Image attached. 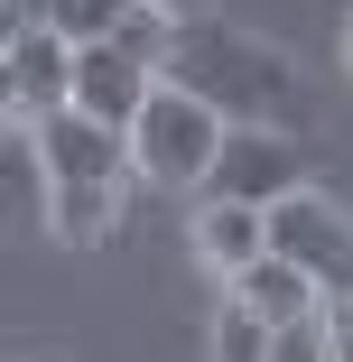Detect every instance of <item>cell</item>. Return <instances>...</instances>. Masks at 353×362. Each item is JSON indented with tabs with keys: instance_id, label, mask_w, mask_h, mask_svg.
<instances>
[{
	"instance_id": "6da1fadb",
	"label": "cell",
	"mask_w": 353,
	"mask_h": 362,
	"mask_svg": "<svg viewBox=\"0 0 353 362\" xmlns=\"http://www.w3.org/2000/svg\"><path fill=\"white\" fill-rule=\"evenodd\" d=\"M168 75H177V84H195L224 121H279V130H298V121H307V75H298V65L279 56L270 37H251V28L214 19V10L177 19Z\"/></svg>"
},
{
	"instance_id": "7a4b0ae2",
	"label": "cell",
	"mask_w": 353,
	"mask_h": 362,
	"mask_svg": "<svg viewBox=\"0 0 353 362\" xmlns=\"http://www.w3.org/2000/svg\"><path fill=\"white\" fill-rule=\"evenodd\" d=\"M224 139H233V121L204 103L195 84H177V75H158V93L139 103V121H130V158H139V177L149 186H186V195H204V177H214V158H224Z\"/></svg>"
},
{
	"instance_id": "3957f363",
	"label": "cell",
	"mask_w": 353,
	"mask_h": 362,
	"mask_svg": "<svg viewBox=\"0 0 353 362\" xmlns=\"http://www.w3.org/2000/svg\"><path fill=\"white\" fill-rule=\"evenodd\" d=\"M270 251H279V260H298L335 307L353 298V214H344L335 195H316V186L279 195V204H270Z\"/></svg>"
},
{
	"instance_id": "277c9868",
	"label": "cell",
	"mask_w": 353,
	"mask_h": 362,
	"mask_svg": "<svg viewBox=\"0 0 353 362\" xmlns=\"http://www.w3.org/2000/svg\"><path fill=\"white\" fill-rule=\"evenodd\" d=\"M298 186H307V149H298V130H279V121H233L214 177H204V195H242V204H279Z\"/></svg>"
},
{
	"instance_id": "5b68a950",
	"label": "cell",
	"mask_w": 353,
	"mask_h": 362,
	"mask_svg": "<svg viewBox=\"0 0 353 362\" xmlns=\"http://www.w3.org/2000/svg\"><path fill=\"white\" fill-rule=\"evenodd\" d=\"M0 103L10 121H47L75 103V37L65 28H10L0 37Z\"/></svg>"
},
{
	"instance_id": "8992f818",
	"label": "cell",
	"mask_w": 353,
	"mask_h": 362,
	"mask_svg": "<svg viewBox=\"0 0 353 362\" xmlns=\"http://www.w3.org/2000/svg\"><path fill=\"white\" fill-rule=\"evenodd\" d=\"M37 149H47V177H56V186H130V177H139L130 130H121V121L75 112V103L37 121Z\"/></svg>"
},
{
	"instance_id": "52a82bcc",
	"label": "cell",
	"mask_w": 353,
	"mask_h": 362,
	"mask_svg": "<svg viewBox=\"0 0 353 362\" xmlns=\"http://www.w3.org/2000/svg\"><path fill=\"white\" fill-rule=\"evenodd\" d=\"M158 93V65L149 56H130L121 37H103V47H75V112H93V121H139V103Z\"/></svg>"
},
{
	"instance_id": "ba28073f",
	"label": "cell",
	"mask_w": 353,
	"mask_h": 362,
	"mask_svg": "<svg viewBox=\"0 0 353 362\" xmlns=\"http://www.w3.org/2000/svg\"><path fill=\"white\" fill-rule=\"evenodd\" d=\"M195 260L214 269L224 288L270 260V204H242V195H195Z\"/></svg>"
},
{
	"instance_id": "9c48e42d",
	"label": "cell",
	"mask_w": 353,
	"mask_h": 362,
	"mask_svg": "<svg viewBox=\"0 0 353 362\" xmlns=\"http://www.w3.org/2000/svg\"><path fill=\"white\" fill-rule=\"evenodd\" d=\"M233 298H242V307H260L270 325H307V316H335V298H325V288H316L298 260H279V251H270V260H251V269L233 279Z\"/></svg>"
},
{
	"instance_id": "30bf717a",
	"label": "cell",
	"mask_w": 353,
	"mask_h": 362,
	"mask_svg": "<svg viewBox=\"0 0 353 362\" xmlns=\"http://www.w3.org/2000/svg\"><path fill=\"white\" fill-rule=\"evenodd\" d=\"M112 223H121V186H56L47 195V233L75 242V251H93Z\"/></svg>"
},
{
	"instance_id": "8fae6325",
	"label": "cell",
	"mask_w": 353,
	"mask_h": 362,
	"mask_svg": "<svg viewBox=\"0 0 353 362\" xmlns=\"http://www.w3.org/2000/svg\"><path fill=\"white\" fill-rule=\"evenodd\" d=\"M270 344H279V325H270L260 307H242L233 288H224V307H214V334H204V353H214V362H270Z\"/></svg>"
},
{
	"instance_id": "7c38bea8",
	"label": "cell",
	"mask_w": 353,
	"mask_h": 362,
	"mask_svg": "<svg viewBox=\"0 0 353 362\" xmlns=\"http://www.w3.org/2000/svg\"><path fill=\"white\" fill-rule=\"evenodd\" d=\"M139 10V0H65L56 10V28L75 37V47H103V37H121V19Z\"/></svg>"
},
{
	"instance_id": "4fadbf2b",
	"label": "cell",
	"mask_w": 353,
	"mask_h": 362,
	"mask_svg": "<svg viewBox=\"0 0 353 362\" xmlns=\"http://www.w3.org/2000/svg\"><path fill=\"white\" fill-rule=\"evenodd\" d=\"M270 362H344V353H335V316H307V325H279Z\"/></svg>"
},
{
	"instance_id": "5bb4252c",
	"label": "cell",
	"mask_w": 353,
	"mask_h": 362,
	"mask_svg": "<svg viewBox=\"0 0 353 362\" xmlns=\"http://www.w3.org/2000/svg\"><path fill=\"white\" fill-rule=\"evenodd\" d=\"M65 0H10V28H56Z\"/></svg>"
},
{
	"instance_id": "9a60e30c",
	"label": "cell",
	"mask_w": 353,
	"mask_h": 362,
	"mask_svg": "<svg viewBox=\"0 0 353 362\" xmlns=\"http://www.w3.org/2000/svg\"><path fill=\"white\" fill-rule=\"evenodd\" d=\"M344 65H353V19H344Z\"/></svg>"
}]
</instances>
